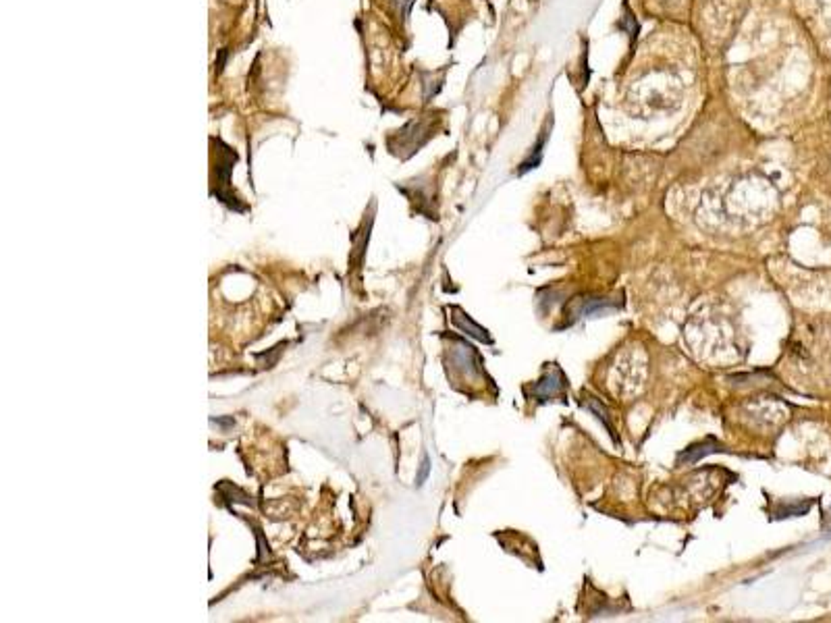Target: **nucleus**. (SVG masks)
I'll return each instance as SVG.
<instances>
[{"mask_svg": "<svg viewBox=\"0 0 831 623\" xmlns=\"http://www.w3.org/2000/svg\"><path fill=\"white\" fill-rule=\"evenodd\" d=\"M426 474H428V459H424V463H422V472H420V476H418V484L424 482Z\"/></svg>", "mask_w": 831, "mask_h": 623, "instance_id": "39448f33", "label": "nucleus"}, {"mask_svg": "<svg viewBox=\"0 0 831 623\" xmlns=\"http://www.w3.org/2000/svg\"><path fill=\"white\" fill-rule=\"evenodd\" d=\"M453 314H455V316H451V320H453V325H455L459 331H464L466 335H472V337H474V339H478V341L493 343V339L488 337V333H486L482 327H478L476 323H472V320H470V316H466L459 307H453Z\"/></svg>", "mask_w": 831, "mask_h": 623, "instance_id": "f03ea898", "label": "nucleus"}, {"mask_svg": "<svg viewBox=\"0 0 831 623\" xmlns=\"http://www.w3.org/2000/svg\"><path fill=\"white\" fill-rule=\"evenodd\" d=\"M721 445H719V441H715V439H707L705 443H698V445H692L690 449H686L684 453H680V457H678V463H696L700 457H705V455H709V453H713V451H717Z\"/></svg>", "mask_w": 831, "mask_h": 623, "instance_id": "7ed1b4c3", "label": "nucleus"}, {"mask_svg": "<svg viewBox=\"0 0 831 623\" xmlns=\"http://www.w3.org/2000/svg\"><path fill=\"white\" fill-rule=\"evenodd\" d=\"M582 399H584V401H582V405H584V408H589L593 414H597V418H599V420H601V422L607 426L609 434L615 439V428H613V424H611L609 410H607V408H605V405H603V403H601L597 397H593V395H589V393H584V395H582Z\"/></svg>", "mask_w": 831, "mask_h": 623, "instance_id": "20e7f679", "label": "nucleus"}, {"mask_svg": "<svg viewBox=\"0 0 831 623\" xmlns=\"http://www.w3.org/2000/svg\"><path fill=\"white\" fill-rule=\"evenodd\" d=\"M566 374L562 372V368L557 364H546V370L542 372V376L534 383V385H526L524 387V395L528 399L534 401H553V399H560L566 401Z\"/></svg>", "mask_w": 831, "mask_h": 623, "instance_id": "f257e3e1", "label": "nucleus"}]
</instances>
